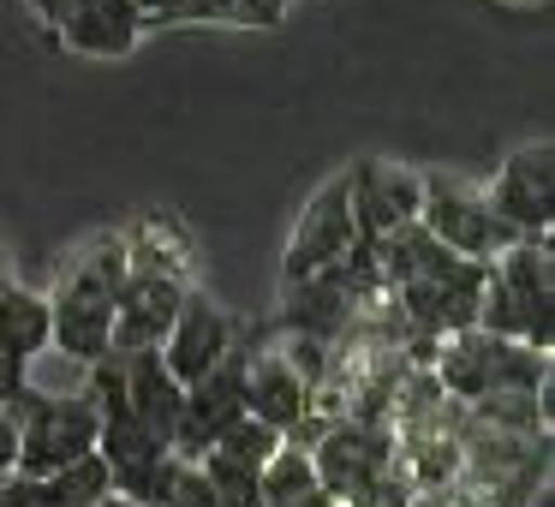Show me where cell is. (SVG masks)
I'll return each mask as SVG.
<instances>
[{
	"label": "cell",
	"mask_w": 555,
	"mask_h": 507,
	"mask_svg": "<svg viewBox=\"0 0 555 507\" xmlns=\"http://www.w3.org/2000/svg\"><path fill=\"white\" fill-rule=\"evenodd\" d=\"M54 347V316H49V299L30 287H13L0 281V364H7V394L13 400L25 388V370L37 364V352Z\"/></svg>",
	"instance_id": "9a60e30c"
},
{
	"label": "cell",
	"mask_w": 555,
	"mask_h": 507,
	"mask_svg": "<svg viewBox=\"0 0 555 507\" xmlns=\"http://www.w3.org/2000/svg\"><path fill=\"white\" fill-rule=\"evenodd\" d=\"M418 197H424V173L400 168V161L364 156L347 168V204H352V227H359V245H383L388 233L412 227L418 221Z\"/></svg>",
	"instance_id": "ba28073f"
},
{
	"label": "cell",
	"mask_w": 555,
	"mask_h": 507,
	"mask_svg": "<svg viewBox=\"0 0 555 507\" xmlns=\"http://www.w3.org/2000/svg\"><path fill=\"white\" fill-rule=\"evenodd\" d=\"M388 459H395V447H388V435L371 418H328V430L311 447L317 490L347 502V507L388 478Z\"/></svg>",
	"instance_id": "52a82bcc"
},
{
	"label": "cell",
	"mask_w": 555,
	"mask_h": 507,
	"mask_svg": "<svg viewBox=\"0 0 555 507\" xmlns=\"http://www.w3.org/2000/svg\"><path fill=\"white\" fill-rule=\"evenodd\" d=\"M120 359V382H126V406L132 418L156 435L173 454V430H180V406H185V382H173V370L162 364V352H114Z\"/></svg>",
	"instance_id": "2e32d148"
},
{
	"label": "cell",
	"mask_w": 555,
	"mask_h": 507,
	"mask_svg": "<svg viewBox=\"0 0 555 507\" xmlns=\"http://www.w3.org/2000/svg\"><path fill=\"white\" fill-rule=\"evenodd\" d=\"M483 197H490V209L519 233V239H543L550 221H555V150H550V138L514 150V156L502 161V173L483 185Z\"/></svg>",
	"instance_id": "30bf717a"
},
{
	"label": "cell",
	"mask_w": 555,
	"mask_h": 507,
	"mask_svg": "<svg viewBox=\"0 0 555 507\" xmlns=\"http://www.w3.org/2000/svg\"><path fill=\"white\" fill-rule=\"evenodd\" d=\"M126 281L114 292V335H108V352H150L162 347V335L173 328V311L185 299V275L173 263H162L156 251H138L126 239Z\"/></svg>",
	"instance_id": "8992f818"
},
{
	"label": "cell",
	"mask_w": 555,
	"mask_h": 507,
	"mask_svg": "<svg viewBox=\"0 0 555 507\" xmlns=\"http://www.w3.org/2000/svg\"><path fill=\"white\" fill-rule=\"evenodd\" d=\"M18 424V471L25 478H42V471H61L73 459L96 454V406L90 394H42V388H18L13 400H0Z\"/></svg>",
	"instance_id": "3957f363"
},
{
	"label": "cell",
	"mask_w": 555,
	"mask_h": 507,
	"mask_svg": "<svg viewBox=\"0 0 555 507\" xmlns=\"http://www.w3.org/2000/svg\"><path fill=\"white\" fill-rule=\"evenodd\" d=\"M240 418H245V352L233 347L209 376L185 382V406H180V430H173V454H180V459H204Z\"/></svg>",
	"instance_id": "8fae6325"
},
{
	"label": "cell",
	"mask_w": 555,
	"mask_h": 507,
	"mask_svg": "<svg viewBox=\"0 0 555 507\" xmlns=\"http://www.w3.org/2000/svg\"><path fill=\"white\" fill-rule=\"evenodd\" d=\"M54 42L85 61H126L144 42V13H138V0H78L54 25Z\"/></svg>",
	"instance_id": "5bb4252c"
},
{
	"label": "cell",
	"mask_w": 555,
	"mask_h": 507,
	"mask_svg": "<svg viewBox=\"0 0 555 507\" xmlns=\"http://www.w3.org/2000/svg\"><path fill=\"white\" fill-rule=\"evenodd\" d=\"M245 412L269 430L293 435L317 418V388L287 364V352H245Z\"/></svg>",
	"instance_id": "4fadbf2b"
},
{
	"label": "cell",
	"mask_w": 555,
	"mask_h": 507,
	"mask_svg": "<svg viewBox=\"0 0 555 507\" xmlns=\"http://www.w3.org/2000/svg\"><path fill=\"white\" fill-rule=\"evenodd\" d=\"M156 352H162V364L173 370V382H197V376H209L233 352V316L221 311L209 292L185 287L180 311H173V328L162 335Z\"/></svg>",
	"instance_id": "7c38bea8"
},
{
	"label": "cell",
	"mask_w": 555,
	"mask_h": 507,
	"mask_svg": "<svg viewBox=\"0 0 555 507\" xmlns=\"http://www.w3.org/2000/svg\"><path fill=\"white\" fill-rule=\"evenodd\" d=\"M96 507H150V502H132V495H102Z\"/></svg>",
	"instance_id": "cb8c5ba5"
},
{
	"label": "cell",
	"mask_w": 555,
	"mask_h": 507,
	"mask_svg": "<svg viewBox=\"0 0 555 507\" xmlns=\"http://www.w3.org/2000/svg\"><path fill=\"white\" fill-rule=\"evenodd\" d=\"M102 495H114V478L102 466V454H85L61 471H42V478H13L0 483V507H96Z\"/></svg>",
	"instance_id": "e0dca14e"
},
{
	"label": "cell",
	"mask_w": 555,
	"mask_h": 507,
	"mask_svg": "<svg viewBox=\"0 0 555 507\" xmlns=\"http://www.w3.org/2000/svg\"><path fill=\"white\" fill-rule=\"evenodd\" d=\"M0 394H7V364H0Z\"/></svg>",
	"instance_id": "484cf974"
},
{
	"label": "cell",
	"mask_w": 555,
	"mask_h": 507,
	"mask_svg": "<svg viewBox=\"0 0 555 507\" xmlns=\"http://www.w3.org/2000/svg\"><path fill=\"white\" fill-rule=\"evenodd\" d=\"M352 251H359V227H352V204H347V173H335L305 204L299 227L287 239V257H281V281L293 287V281L317 275V269H335Z\"/></svg>",
	"instance_id": "9c48e42d"
},
{
	"label": "cell",
	"mask_w": 555,
	"mask_h": 507,
	"mask_svg": "<svg viewBox=\"0 0 555 507\" xmlns=\"http://www.w3.org/2000/svg\"><path fill=\"white\" fill-rule=\"evenodd\" d=\"M18 471V424H13V412L0 406V483Z\"/></svg>",
	"instance_id": "7402d4cb"
},
{
	"label": "cell",
	"mask_w": 555,
	"mask_h": 507,
	"mask_svg": "<svg viewBox=\"0 0 555 507\" xmlns=\"http://www.w3.org/2000/svg\"><path fill=\"white\" fill-rule=\"evenodd\" d=\"M436 376L454 400H495V394H538V382H550V359L519 340H495L483 328H460L442 340Z\"/></svg>",
	"instance_id": "277c9868"
},
{
	"label": "cell",
	"mask_w": 555,
	"mask_h": 507,
	"mask_svg": "<svg viewBox=\"0 0 555 507\" xmlns=\"http://www.w3.org/2000/svg\"><path fill=\"white\" fill-rule=\"evenodd\" d=\"M526 507H550V490H543V502H526Z\"/></svg>",
	"instance_id": "d4e9b609"
},
{
	"label": "cell",
	"mask_w": 555,
	"mask_h": 507,
	"mask_svg": "<svg viewBox=\"0 0 555 507\" xmlns=\"http://www.w3.org/2000/svg\"><path fill=\"white\" fill-rule=\"evenodd\" d=\"M216 447H221V454H233V459H245V466H257V471H263V466H269V454L281 447V430H269V424H257L251 412H245V418L233 424V430L221 435Z\"/></svg>",
	"instance_id": "ffe728a7"
},
{
	"label": "cell",
	"mask_w": 555,
	"mask_h": 507,
	"mask_svg": "<svg viewBox=\"0 0 555 507\" xmlns=\"http://www.w3.org/2000/svg\"><path fill=\"white\" fill-rule=\"evenodd\" d=\"M281 6H293V0H281Z\"/></svg>",
	"instance_id": "4316f807"
},
{
	"label": "cell",
	"mask_w": 555,
	"mask_h": 507,
	"mask_svg": "<svg viewBox=\"0 0 555 507\" xmlns=\"http://www.w3.org/2000/svg\"><path fill=\"white\" fill-rule=\"evenodd\" d=\"M257 495H263V507H299L305 495H317V466H311V454L281 442L275 454H269V466L257 471Z\"/></svg>",
	"instance_id": "d6986e66"
},
{
	"label": "cell",
	"mask_w": 555,
	"mask_h": 507,
	"mask_svg": "<svg viewBox=\"0 0 555 507\" xmlns=\"http://www.w3.org/2000/svg\"><path fill=\"white\" fill-rule=\"evenodd\" d=\"M126 239H96L73 269L61 275L49 299V316H54V347L78 364H96L108 359V335H114V292L126 281Z\"/></svg>",
	"instance_id": "7a4b0ae2"
},
{
	"label": "cell",
	"mask_w": 555,
	"mask_h": 507,
	"mask_svg": "<svg viewBox=\"0 0 555 507\" xmlns=\"http://www.w3.org/2000/svg\"><path fill=\"white\" fill-rule=\"evenodd\" d=\"M418 227L430 233L442 251L466 257V263H495L507 245H519V233L490 209V197L472 192L466 180H448V173H424Z\"/></svg>",
	"instance_id": "5b68a950"
},
{
	"label": "cell",
	"mask_w": 555,
	"mask_h": 507,
	"mask_svg": "<svg viewBox=\"0 0 555 507\" xmlns=\"http://www.w3.org/2000/svg\"><path fill=\"white\" fill-rule=\"evenodd\" d=\"M150 25H281V0H138Z\"/></svg>",
	"instance_id": "ac0fdd59"
},
{
	"label": "cell",
	"mask_w": 555,
	"mask_h": 507,
	"mask_svg": "<svg viewBox=\"0 0 555 507\" xmlns=\"http://www.w3.org/2000/svg\"><path fill=\"white\" fill-rule=\"evenodd\" d=\"M30 6H37V18H42V25L54 30V25H61V18H66V13H73V6H78V0H30Z\"/></svg>",
	"instance_id": "603a6c76"
},
{
	"label": "cell",
	"mask_w": 555,
	"mask_h": 507,
	"mask_svg": "<svg viewBox=\"0 0 555 507\" xmlns=\"http://www.w3.org/2000/svg\"><path fill=\"white\" fill-rule=\"evenodd\" d=\"M156 507H221V502H216V490H209V478L197 471V459H180Z\"/></svg>",
	"instance_id": "44dd1931"
},
{
	"label": "cell",
	"mask_w": 555,
	"mask_h": 507,
	"mask_svg": "<svg viewBox=\"0 0 555 507\" xmlns=\"http://www.w3.org/2000/svg\"><path fill=\"white\" fill-rule=\"evenodd\" d=\"M478 328L495 340H519V347L543 352L555 347V281H550V233L543 239H519L483 269L478 292Z\"/></svg>",
	"instance_id": "6da1fadb"
}]
</instances>
